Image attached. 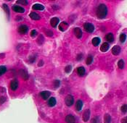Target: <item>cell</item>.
Segmentation results:
<instances>
[{
  "mask_svg": "<svg viewBox=\"0 0 127 123\" xmlns=\"http://www.w3.org/2000/svg\"><path fill=\"white\" fill-rule=\"evenodd\" d=\"M97 16L100 19H103L106 17L107 14V6L104 4H100L97 8Z\"/></svg>",
  "mask_w": 127,
  "mask_h": 123,
  "instance_id": "6da1fadb",
  "label": "cell"
},
{
  "mask_svg": "<svg viewBox=\"0 0 127 123\" xmlns=\"http://www.w3.org/2000/svg\"><path fill=\"white\" fill-rule=\"evenodd\" d=\"M84 28L88 33H92L94 31V26L92 24L89 23H86L84 25Z\"/></svg>",
  "mask_w": 127,
  "mask_h": 123,
  "instance_id": "7a4b0ae2",
  "label": "cell"
},
{
  "mask_svg": "<svg viewBox=\"0 0 127 123\" xmlns=\"http://www.w3.org/2000/svg\"><path fill=\"white\" fill-rule=\"evenodd\" d=\"M65 101L68 107H71L74 103V99L71 95H68L65 98Z\"/></svg>",
  "mask_w": 127,
  "mask_h": 123,
  "instance_id": "3957f363",
  "label": "cell"
},
{
  "mask_svg": "<svg viewBox=\"0 0 127 123\" xmlns=\"http://www.w3.org/2000/svg\"><path fill=\"white\" fill-rule=\"evenodd\" d=\"M28 28L27 25H22L20 27L18 28V32L20 33L21 34H25L28 32Z\"/></svg>",
  "mask_w": 127,
  "mask_h": 123,
  "instance_id": "277c9868",
  "label": "cell"
},
{
  "mask_svg": "<svg viewBox=\"0 0 127 123\" xmlns=\"http://www.w3.org/2000/svg\"><path fill=\"white\" fill-rule=\"evenodd\" d=\"M13 11H15L16 12H19V13H24L25 12L24 8H23L21 6H18V5H14L13 7Z\"/></svg>",
  "mask_w": 127,
  "mask_h": 123,
  "instance_id": "5b68a950",
  "label": "cell"
},
{
  "mask_svg": "<svg viewBox=\"0 0 127 123\" xmlns=\"http://www.w3.org/2000/svg\"><path fill=\"white\" fill-rule=\"evenodd\" d=\"M90 117V111L89 109H86L83 114V120L84 122H87Z\"/></svg>",
  "mask_w": 127,
  "mask_h": 123,
  "instance_id": "8992f818",
  "label": "cell"
},
{
  "mask_svg": "<svg viewBox=\"0 0 127 123\" xmlns=\"http://www.w3.org/2000/svg\"><path fill=\"white\" fill-rule=\"evenodd\" d=\"M59 23H60V20L58 17H53L50 20V24H51L52 27H53V28H55L58 24H59Z\"/></svg>",
  "mask_w": 127,
  "mask_h": 123,
  "instance_id": "52a82bcc",
  "label": "cell"
},
{
  "mask_svg": "<svg viewBox=\"0 0 127 123\" xmlns=\"http://www.w3.org/2000/svg\"><path fill=\"white\" fill-rule=\"evenodd\" d=\"M74 34L75 36L78 38V39H81L82 37V31L81 30V28H76L74 29Z\"/></svg>",
  "mask_w": 127,
  "mask_h": 123,
  "instance_id": "ba28073f",
  "label": "cell"
},
{
  "mask_svg": "<svg viewBox=\"0 0 127 123\" xmlns=\"http://www.w3.org/2000/svg\"><path fill=\"white\" fill-rule=\"evenodd\" d=\"M121 52V47L119 46H115L113 47V49H112V53L113 54L117 56V55H119Z\"/></svg>",
  "mask_w": 127,
  "mask_h": 123,
  "instance_id": "9c48e42d",
  "label": "cell"
},
{
  "mask_svg": "<svg viewBox=\"0 0 127 123\" xmlns=\"http://www.w3.org/2000/svg\"><path fill=\"white\" fill-rule=\"evenodd\" d=\"M65 122L67 123H75L76 122V119L73 115H68L65 117Z\"/></svg>",
  "mask_w": 127,
  "mask_h": 123,
  "instance_id": "30bf717a",
  "label": "cell"
},
{
  "mask_svg": "<svg viewBox=\"0 0 127 123\" xmlns=\"http://www.w3.org/2000/svg\"><path fill=\"white\" fill-rule=\"evenodd\" d=\"M68 28V24L66 22H62V23H60V25H59V27H58L59 30L61 31H65Z\"/></svg>",
  "mask_w": 127,
  "mask_h": 123,
  "instance_id": "8fae6325",
  "label": "cell"
},
{
  "mask_svg": "<svg viewBox=\"0 0 127 123\" xmlns=\"http://www.w3.org/2000/svg\"><path fill=\"white\" fill-rule=\"evenodd\" d=\"M40 96L44 100H47L50 96V91H42L40 93Z\"/></svg>",
  "mask_w": 127,
  "mask_h": 123,
  "instance_id": "7c38bea8",
  "label": "cell"
},
{
  "mask_svg": "<svg viewBox=\"0 0 127 123\" xmlns=\"http://www.w3.org/2000/svg\"><path fill=\"white\" fill-rule=\"evenodd\" d=\"M18 81L17 80H14L10 83V88L13 91H15L17 90V88H18Z\"/></svg>",
  "mask_w": 127,
  "mask_h": 123,
  "instance_id": "4fadbf2b",
  "label": "cell"
},
{
  "mask_svg": "<svg viewBox=\"0 0 127 123\" xmlns=\"http://www.w3.org/2000/svg\"><path fill=\"white\" fill-rule=\"evenodd\" d=\"M19 73H20V75H21V78H22L23 80H26L28 79V74L27 72L25 71L24 70H21L20 72H19Z\"/></svg>",
  "mask_w": 127,
  "mask_h": 123,
  "instance_id": "5bb4252c",
  "label": "cell"
},
{
  "mask_svg": "<svg viewBox=\"0 0 127 123\" xmlns=\"http://www.w3.org/2000/svg\"><path fill=\"white\" fill-rule=\"evenodd\" d=\"M109 44L107 43H103L102 46H100V51L102 52H105L109 49Z\"/></svg>",
  "mask_w": 127,
  "mask_h": 123,
  "instance_id": "9a60e30c",
  "label": "cell"
},
{
  "mask_svg": "<svg viewBox=\"0 0 127 123\" xmlns=\"http://www.w3.org/2000/svg\"><path fill=\"white\" fill-rule=\"evenodd\" d=\"M32 8H33V9H34V10H43L44 9V7L41 4H34Z\"/></svg>",
  "mask_w": 127,
  "mask_h": 123,
  "instance_id": "2e32d148",
  "label": "cell"
},
{
  "mask_svg": "<svg viewBox=\"0 0 127 123\" xmlns=\"http://www.w3.org/2000/svg\"><path fill=\"white\" fill-rule=\"evenodd\" d=\"M55 104H56L55 98H54V97L50 98V99H49V101H48V105L50 106V107H53L55 106Z\"/></svg>",
  "mask_w": 127,
  "mask_h": 123,
  "instance_id": "e0dca14e",
  "label": "cell"
},
{
  "mask_svg": "<svg viewBox=\"0 0 127 123\" xmlns=\"http://www.w3.org/2000/svg\"><path fill=\"white\" fill-rule=\"evenodd\" d=\"M29 16H30V17L32 19V20H39V19H40V16L38 15L37 13H36V12L30 13Z\"/></svg>",
  "mask_w": 127,
  "mask_h": 123,
  "instance_id": "ac0fdd59",
  "label": "cell"
},
{
  "mask_svg": "<svg viewBox=\"0 0 127 123\" xmlns=\"http://www.w3.org/2000/svg\"><path fill=\"white\" fill-rule=\"evenodd\" d=\"M82 107H83V101H81V100H78V101H76V109L78 111H80V110L82 109Z\"/></svg>",
  "mask_w": 127,
  "mask_h": 123,
  "instance_id": "d6986e66",
  "label": "cell"
},
{
  "mask_svg": "<svg viewBox=\"0 0 127 123\" xmlns=\"http://www.w3.org/2000/svg\"><path fill=\"white\" fill-rule=\"evenodd\" d=\"M92 44L94 46H97L100 44V38H98V37H95V38H94V39H92Z\"/></svg>",
  "mask_w": 127,
  "mask_h": 123,
  "instance_id": "ffe728a7",
  "label": "cell"
},
{
  "mask_svg": "<svg viewBox=\"0 0 127 123\" xmlns=\"http://www.w3.org/2000/svg\"><path fill=\"white\" fill-rule=\"evenodd\" d=\"M105 39L106 40L108 41V42H113L114 41V36L112 33H108V34H107L106 36H105Z\"/></svg>",
  "mask_w": 127,
  "mask_h": 123,
  "instance_id": "44dd1931",
  "label": "cell"
},
{
  "mask_svg": "<svg viewBox=\"0 0 127 123\" xmlns=\"http://www.w3.org/2000/svg\"><path fill=\"white\" fill-rule=\"evenodd\" d=\"M77 72L79 74L80 76H84L85 74V69L84 67H79L77 69Z\"/></svg>",
  "mask_w": 127,
  "mask_h": 123,
  "instance_id": "7402d4cb",
  "label": "cell"
},
{
  "mask_svg": "<svg viewBox=\"0 0 127 123\" xmlns=\"http://www.w3.org/2000/svg\"><path fill=\"white\" fill-rule=\"evenodd\" d=\"M111 117L108 114H106L104 117V123H110Z\"/></svg>",
  "mask_w": 127,
  "mask_h": 123,
  "instance_id": "603a6c76",
  "label": "cell"
},
{
  "mask_svg": "<svg viewBox=\"0 0 127 123\" xmlns=\"http://www.w3.org/2000/svg\"><path fill=\"white\" fill-rule=\"evenodd\" d=\"M3 9H4V10L5 11V12L7 13V17H9V9L8 6H7L6 4H3Z\"/></svg>",
  "mask_w": 127,
  "mask_h": 123,
  "instance_id": "cb8c5ba5",
  "label": "cell"
},
{
  "mask_svg": "<svg viewBox=\"0 0 127 123\" xmlns=\"http://www.w3.org/2000/svg\"><path fill=\"white\" fill-rule=\"evenodd\" d=\"M7 71V67L5 66H0V75H2Z\"/></svg>",
  "mask_w": 127,
  "mask_h": 123,
  "instance_id": "d4e9b609",
  "label": "cell"
},
{
  "mask_svg": "<svg viewBox=\"0 0 127 123\" xmlns=\"http://www.w3.org/2000/svg\"><path fill=\"white\" fill-rule=\"evenodd\" d=\"M92 61H93L92 56H91V55L88 56V57L86 58V64H91L92 63Z\"/></svg>",
  "mask_w": 127,
  "mask_h": 123,
  "instance_id": "484cf974",
  "label": "cell"
},
{
  "mask_svg": "<svg viewBox=\"0 0 127 123\" xmlns=\"http://www.w3.org/2000/svg\"><path fill=\"white\" fill-rule=\"evenodd\" d=\"M118 66H119V67L120 69H123V68L124 67V62H123V60H121L119 61V62H118Z\"/></svg>",
  "mask_w": 127,
  "mask_h": 123,
  "instance_id": "4316f807",
  "label": "cell"
},
{
  "mask_svg": "<svg viewBox=\"0 0 127 123\" xmlns=\"http://www.w3.org/2000/svg\"><path fill=\"white\" fill-rule=\"evenodd\" d=\"M126 39V34H124V33L121 34V36H120V41H121V43L125 42Z\"/></svg>",
  "mask_w": 127,
  "mask_h": 123,
  "instance_id": "83f0119b",
  "label": "cell"
},
{
  "mask_svg": "<svg viewBox=\"0 0 127 123\" xmlns=\"http://www.w3.org/2000/svg\"><path fill=\"white\" fill-rule=\"evenodd\" d=\"M71 70H72V67H71V65H68V66H66V67H65V72H67V73L71 72Z\"/></svg>",
  "mask_w": 127,
  "mask_h": 123,
  "instance_id": "f1b7e54d",
  "label": "cell"
},
{
  "mask_svg": "<svg viewBox=\"0 0 127 123\" xmlns=\"http://www.w3.org/2000/svg\"><path fill=\"white\" fill-rule=\"evenodd\" d=\"M121 111H122L123 113L127 112V104H123V105L121 107Z\"/></svg>",
  "mask_w": 127,
  "mask_h": 123,
  "instance_id": "f546056e",
  "label": "cell"
},
{
  "mask_svg": "<svg viewBox=\"0 0 127 123\" xmlns=\"http://www.w3.org/2000/svg\"><path fill=\"white\" fill-rule=\"evenodd\" d=\"M45 33H46V35L48 36H53V32L51 31H50V30L46 31Z\"/></svg>",
  "mask_w": 127,
  "mask_h": 123,
  "instance_id": "4dcf8cb0",
  "label": "cell"
},
{
  "mask_svg": "<svg viewBox=\"0 0 127 123\" xmlns=\"http://www.w3.org/2000/svg\"><path fill=\"white\" fill-rule=\"evenodd\" d=\"M37 36V31L36 30H33L31 32V37H36Z\"/></svg>",
  "mask_w": 127,
  "mask_h": 123,
  "instance_id": "1f68e13d",
  "label": "cell"
},
{
  "mask_svg": "<svg viewBox=\"0 0 127 123\" xmlns=\"http://www.w3.org/2000/svg\"><path fill=\"white\" fill-rule=\"evenodd\" d=\"M60 84V80H56L55 81V83H54V85H55V88L59 87Z\"/></svg>",
  "mask_w": 127,
  "mask_h": 123,
  "instance_id": "d6a6232c",
  "label": "cell"
},
{
  "mask_svg": "<svg viewBox=\"0 0 127 123\" xmlns=\"http://www.w3.org/2000/svg\"><path fill=\"white\" fill-rule=\"evenodd\" d=\"M17 3L22 4H24V5H27L28 4V2L25 1V0H23V1H17Z\"/></svg>",
  "mask_w": 127,
  "mask_h": 123,
  "instance_id": "836d02e7",
  "label": "cell"
},
{
  "mask_svg": "<svg viewBox=\"0 0 127 123\" xmlns=\"http://www.w3.org/2000/svg\"><path fill=\"white\" fill-rule=\"evenodd\" d=\"M6 101V98L4 97V96H2L0 98V104H2V103Z\"/></svg>",
  "mask_w": 127,
  "mask_h": 123,
  "instance_id": "e575fe53",
  "label": "cell"
},
{
  "mask_svg": "<svg viewBox=\"0 0 127 123\" xmlns=\"http://www.w3.org/2000/svg\"><path fill=\"white\" fill-rule=\"evenodd\" d=\"M91 123H98V119H97V117L93 118L91 121Z\"/></svg>",
  "mask_w": 127,
  "mask_h": 123,
  "instance_id": "d590c367",
  "label": "cell"
},
{
  "mask_svg": "<svg viewBox=\"0 0 127 123\" xmlns=\"http://www.w3.org/2000/svg\"><path fill=\"white\" fill-rule=\"evenodd\" d=\"M83 58V54H79V55H78V56H77V60H81V59Z\"/></svg>",
  "mask_w": 127,
  "mask_h": 123,
  "instance_id": "8d00e7d4",
  "label": "cell"
},
{
  "mask_svg": "<svg viewBox=\"0 0 127 123\" xmlns=\"http://www.w3.org/2000/svg\"><path fill=\"white\" fill-rule=\"evenodd\" d=\"M121 123H127V117H125L121 119Z\"/></svg>",
  "mask_w": 127,
  "mask_h": 123,
  "instance_id": "74e56055",
  "label": "cell"
},
{
  "mask_svg": "<svg viewBox=\"0 0 127 123\" xmlns=\"http://www.w3.org/2000/svg\"><path fill=\"white\" fill-rule=\"evenodd\" d=\"M3 56H4V54H0V58H4Z\"/></svg>",
  "mask_w": 127,
  "mask_h": 123,
  "instance_id": "f35d334b",
  "label": "cell"
}]
</instances>
